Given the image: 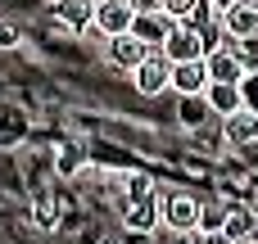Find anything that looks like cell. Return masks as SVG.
Wrapping results in <instances>:
<instances>
[{
  "instance_id": "cell-1",
  "label": "cell",
  "mask_w": 258,
  "mask_h": 244,
  "mask_svg": "<svg viewBox=\"0 0 258 244\" xmlns=\"http://www.w3.org/2000/svg\"><path fill=\"white\" fill-rule=\"evenodd\" d=\"M200 217H204V204L186 190H168L163 195V226L177 231V235H195L200 231Z\"/></svg>"
},
{
  "instance_id": "cell-2",
  "label": "cell",
  "mask_w": 258,
  "mask_h": 244,
  "mask_svg": "<svg viewBox=\"0 0 258 244\" xmlns=\"http://www.w3.org/2000/svg\"><path fill=\"white\" fill-rule=\"evenodd\" d=\"M163 54H168V63H195V59H204V54H209V41H204V32H200V27L177 23V32L163 41Z\"/></svg>"
},
{
  "instance_id": "cell-3",
  "label": "cell",
  "mask_w": 258,
  "mask_h": 244,
  "mask_svg": "<svg viewBox=\"0 0 258 244\" xmlns=\"http://www.w3.org/2000/svg\"><path fill=\"white\" fill-rule=\"evenodd\" d=\"M132 86H136L141 95H150V100H154V95H163V91L172 86V63H168V54H163V50H154V54L132 72Z\"/></svg>"
},
{
  "instance_id": "cell-4",
  "label": "cell",
  "mask_w": 258,
  "mask_h": 244,
  "mask_svg": "<svg viewBox=\"0 0 258 244\" xmlns=\"http://www.w3.org/2000/svg\"><path fill=\"white\" fill-rule=\"evenodd\" d=\"M132 23H136L132 0H100V5H95V32H100L104 41L127 36V32H132Z\"/></svg>"
},
{
  "instance_id": "cell-5",
  "label": "cell",
  "mask_w": 258,
  "mask_h": 244,
  "mask_svg": "<svg viewBox=\"0 0 258 244\" xmlns=\"http://www.w3.org/2000/svg\"><path fill=\"white\" fill-rule=\"evenodd\" d=\"M204 63H209V77H213L218 86H245V82H249L245 59H240L236 50H227V45L209 50V54H204Z\"/></svg>"
},
{
  "instance_id": "cell-6",
  "label": "cell",
  "mask_w": 258,
  "mask_h": 244,
  "mask_svg": "<svg viewBox=\"0 0 258 244\" xmlns=\"http://www.w3.org/2000/svg\"><path fill=\"white\" fill-rule=\"evenodd\" d=\"M104 54H109V63H113L118 72H136V68H141V63L154 54V50L127 32V36H113V41H104Z\"/></svg>"
},
{
  "instance_id": "cell-7",
  "label": "cell",
  "mask_w": 258,
  "mask_h": 244,
  "mask_svg": "<svg viewBox=\"0 0 258 244\" xmlns=\"http://www.w3.org/2000/svg\"><path fill=\"white\" fill-rule=\"evenodd\" d=\"M222 32L236 45L249 41V36H258V0H236L231 9H222Z\"/></svg>"
},
{
  "instance_id": "cell-8",
  "label": "cell",
  "mask_w": 258,
  "mask_h": 244,
  "mask_svg": "<svg viewBox=\"0 0 258 244\" xmlns=\"http://www.w3.org/2000/svg\"><path fill=\"white\" fill-rule=\"evenodd\" d=\"M213 77H209V63L195 59V63H172V91L181 100H195V95H209Z\"/></svg>"
},
{
  "instance_id": "cell-9",
  "label": "cell",
  "mask_w": 258,
  "mask_h": 244,
  "mask_svg": "<svg viewBox=\"0 0 258 244\" xmlns=\"http://www.w3.org/2000/svg\"><path fill=\"white\" fill-rule=\"evenodd\" d=\"M122 226H127L132 235H150L154 226H163V195H150V199H136V204H127V213H122Z\"/></svg>"
},
{
  "instance_id": "cell-10",
  "label": "cell",
  "mask_w": 258,
  "mask_h": 244,
  "mask_svg": "<svg viewBox=\"0 0 258 244\" xmlns=\"http://www.w3.org/2000/svg\"><path fill=\"white\" fill-rule=\"evenodd\" d=\"M222 140L236 149H245V145L258 149V109H240V113L222 118Z\"/></svg>"
},
{
  "instance_id": "cell-11",
  "label": "cell",
  "mask_w": 258,
  "mask_h": 244,
  "mask_svg": "<svg viewBox=\"0 0 258 244\" xmlns=\"http://www.w3.org/2000/svg\"><path fill=\"white\" fill-rule=\"evenodd\" d=\"M177 32V23L168 18V14H136V23H132V36L136 41H145L150 50H163V41Z\"/></svg>"
},
{
  "instance_id": "cell-12",
  "label": "cell",
  "mask_w": 258,
  "mask_h": 244,
  "mask_svg": "<svg viewBox=\"0 0 258 244\" xmlns=\"http://www.w3.org/2000/svg\"><path fill=\"white\" fill-rule=\"evenodd\" d=\"M204 100H209V109H213L218 118H231V113L245 109V91H240V86H218V82H213Z\"/></svg>"
},
{
  "instance_id": "cell-13",
  "label": "cell",
  "mask_w": 258,
  "mask_h": 244,
  "mask_svg": "<svg viewBox=\"0 0 258 244\" xmlns=\"http://www.w3.org/2000/svg\"><path fill=\"white\" fill-rule=\"evenodd\" d=\"M82 168H86V145L82 140H63L59 154H54V172L59 177H77Z\"/></svg>"
},
{
  "instance_id": "cell-14",
  "label": "cell",
  "mask_w": 258,
  "mask_h": 244,
  "mask_svg": "<svg viewBox=\"0 0 258 244\" xmlns=\"http://www.w3.org/2000/svg\"><path fill=\"white\" fill-rule=\"evenodd\" d=\"M54 190L50 186H36L32 190V226H41V231H54Z\"/></svg>"
},
{
  "instance_id": "cell-15",
  "label": "cell",
  "mask_w": 258,
  "mask_h": 244,
  "mask_svg": "<svg viewBox=\"0 0 258 244\" xmlns=\"http://www.w3.org/2000/svg\"><path fill=\"white\" fill-rule=\"evenodd\" d=\"M59 18H63L73 32L95 27V5H86V0H59Z\"/></svg>"
},
{
  "instance_id": "cell-16",
  "label": "cell",
  "mask_w": 258,
  "mask_h": 244,
  "mask_svg": "<svg viewBox=\"0 0 258 244\" xmlns=\"http://www.w3.org/2000/svg\"><path fill=\"white\" fill-rule=\"evenodd\" d=\"M231 240H254V213L249 208H240V204H227V226H222Z\"/></svg>"
},
{
  "instance_id": "cell-17",
  "label": "cell",
  "mask_w": 258,
  "mask_h": 244,
  "mask_svg": "<svg viewBox=\"0 0 258 244\" xmlns=\"http://www.w3.org/2000/svg\"><path fill=\"white\" fill-rule=\"evenodd\" d=\"M209 113H213V109H209V100H204V95H195V100H181V104H177V122H181V127H190V131H200V127L209 122Z\"/></svg>"
},
{
  "instance_id": "cell-18",
  "label": "cell",
  "mask_w": 258,
  "mask_h": 244,
  "mask_svg": "<svg viewBox=\"0 0 258 244\" xmlns=\"http://www.w3.org/2000/svg\"><path fill=\"white\" fill-rule=\"evenodd\" d=\"M150 195H159V190H154V181H150L145 172H132V177H127V204H136V199H150Z\"/></svg>"
},
{
  "instance_id": "cell-19",
  "label": "cell",
  "mask_w": 258,
  "mask_h": 244,
  "mask_svg": "<svg viewBox=\"0 0 258 244\" xmlns=\"http://www.w3.org/2000/svg\"><path fill=\"white\" fill-rule=\"evenodd\" d=\"M227 226V204H204V217H200V235L209 231H222Z\"/></svg>"
},
{
  "instance_id": "cell-20",
  "label": "cell",
  "mask_w": 258,
  "mask_h": 244,
  "mask_svg": "<svg viewBox=\"0 0 258 244\" xmlns=\"http://www.w3.org/2000/svg\"><path fill=\"white\" fill-rule=\"evenodd\" d=\"M200 5H204V0H163V14H168L172 23H190Z\"/></svg>"
},
{
  "instance_id": "cell-21",
  "label": "cell",
  "mask_w": 258,
  "mask_h": 244,
  "mask_svg": "<svg viewBox=\"0 0 258 244\" xmlns=\"http://www.w3.org/2000/svg\"><path fill=\"white\" fill-rule=\"evenodd\" d=\"M236 54L245 59V68H258V36H249V41H240V45H236Z\"/></svg>"
},
{
  "instance_id": "cell-22",
  "label": "cell",
  "mask_w": 258,
  "mask_h": 244,
  "mask_svg": "<svg viewBox=\"0 0 258 244\" xmlns=\"http://www.w3.org/2000/svg\"><path fill=\"white\" fill-rule=\"evenodd\" d=\"M136 14H163V0H132Z\"/></svg>"
},
{
  "instance_id": "cell-23",
  "label": "cell",
  "mask_w": 258,
  "mask_h": 244,
  "mask_svg": "<svg viewBox=\"0 0 258 244\" xmlns=\"http://www.w3.org/2000/svg\"><path fill=\"white\" fill-rule=\"evenodd\" d=\"M0 45H18V27H5L0 23Z\"/></svg>"
},
{
  "instance_id": "cell-24",
  "label": "cell",
  "mask_w": 258,
  "mask_h": 244,
  "mask_svg": "<svg viewBox=\"0 0 258 244\" xmlns=\"http://www.w3.org/2000/svg\"><path fill=\"white\" fill-rule=\"evenodd\" d=\"M204 244H236V240H231L227 231H209V235H204Z\"/></svg>"
},
{
  "instance_id": "cell-25",
  "label": "cell",
  "mask_w": 258,
  "mask_h": 244,
  "mask_svg": "<svg viewBox=\"0 0 258 244\" xmlns=\"http://www.w3.org/2000/svg\"><path fill=\"white\" fill-rule=\"evenodd\" d=\"M177 244H204V235L195 231V235H177Z\"/></svg>"
},
{
  "instance_id": "cell-26",
  "label": "cell",
  "mask_w": 258,
  "mask_h": 244,
  "mask_svg": "<svg viewBox=\"0 0 258 244\" xmlns=\"http://www.w3.org/2000/svg\"><path fill=\"white\" fill-rule=\"evenodd\" d=\"M100 244H122V240H113V235H109V240H100Z\"/></svg>"
},
{
  "instance_id": "cell-27",
  "label": "cell",
  "mask_w": 258,
  "mask_h": 244,
  "mask_svg": "<svg viewBox=\"0 0 258 244\" xmlns=\"http://www.w3.org/2000/svg\"><path fill=\"white\" fill-rule=\"evenodd\" d=\"M236 244H258V235H254V240H236Z\"/></svg>"
}]
</instances>
